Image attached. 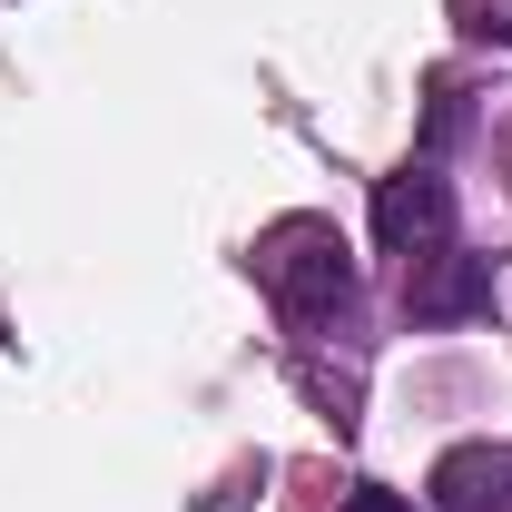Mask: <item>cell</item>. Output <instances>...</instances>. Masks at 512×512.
I'll return each instance as SVG.
<instances>
[{"instance_id": "cell-1", "label": "cell", "mask_w": 512, "mask_h": 512, "mask_svg": "<svg viewBox=\"0 0 512 512\" xmlns=\"http://www.w3.org/2000/svg\"><path fill=\"white\" fill-rule=\"evenodd\" d=\"M256 286L296 325H335L355 306V247L335 237V217H276L256 237Z\"/></svg>"}, {"instance_id": "cell-2", "label": "cell", "mask_w": 512, "mask_h": 512, "mask_svg": "<svg viewBox=\"0 0 512 512\" xmlns=\"http://www.w3.org/2000/svg\"><path fill=\"white\" fill-rule=\"evenodd\" d=\"M375 237L384 256H434L453 247V188H444V168L434 158H414V168H394V178H375Z\"/></svg>"}, {"instance_id": "cell-3", "label": "cell", "mask_w": 512, "mask_h": 512, "mask_svg": "<svg viewBox=\"0 0 512 512\" xmlns=\"http://www.w3.org/2000/svg\"><path fill=\"white\" fill-rule=\"evenodd\" d=\"M404 306L414 325H463V316H493V256H463V247H434L404 266Z\"/></svg>"}, {"instance_id": "cell-4", "label": "cell", "mask_w": 512, "mask_h": 512, "mask_svg": "<svg viewBox=\"0 0 512 512\" xmlns=\"http://www.w3.org/2000/svg\"><path fill=\"white\" fill-rule=\"evenodd\" d=\"M434 503L444 512H512V444H453L434 463Z\"/></svg>"}, {"instance_id": "cell-5", "label": "cell", "mask_w": 512, "mask_h": 512, "mask_svg": "<svg viewBox=\"0 0 512 512\" xmlns=\"http://www.w3.org/2000/svg\"><path fill=\"white\" fill-rule=\"evenodd\" d=\"M453 20H463V40H483V50H512V0H453Z\"/></svg>"}, {"instance_id": "cell-6", "label": "cell", "mask_w": 512, "mask_h": 512, "mask_svg": "<svg viewBox=\"0 0 512 512\" xmlns=\"http://www.w3.org/2000/svg\"><path fill=\"white\" fill-rule=\"evenodd\" d=\"M345 512H414L404 493H384V483H365V493H345Z\"/></svg>"}, {"instance_id": "cell-7", "label": "cell", "mask_w": 512, "mask_h": 512, "mask_svg": "<svg viewBox=\"0 0 512 512\" xmlns=\"http://www.w3.org/2000/svg\"><path fill=\"white\" fill-rule=\"evenodd\" d=\"M503 178H512V128H503Z\"/></svg>"}]
</instances>
